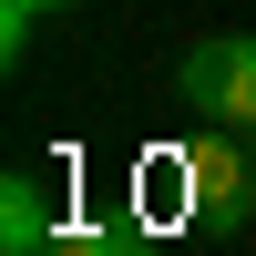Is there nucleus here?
Instances as JSON below:
<instances>
[{"instance_id": "1", "label": "nucleus", "mask_w": 256, "mask_h": 256, "mask_svg": "<svg viewBox=\"0 0 256 256\" xmlns=\"http://www.w3.org/2000/svg\"><path fill=\"white\" fill-rule=\"evenodd\" d=\"M174 92H184V113L246 134V123H256V31H216V41H195V52L174 62Z\"/></svg>"}, {"instance_id": "2", "label": "nucleus", "mask_w": 256, "mask_h": 256, "mask_svg": "<svg viewBox=\"0 0 256 256\" xmlns=\"http://www.w3.org/2000/svg\"><path fill=\"white\" fill-rule=\"evenodd\" d=\"M184 205H195L205 226H226L236 216V195H246V164H236V144H226V123H205V144H184Z\"/></svg>"}, {"instance_id": "3", "label": "nucleus", "mask_w": 256, "mask_h": 256, "mask_svg": "<svg viewBox=\"0 0 256 256\" xmlns=\"http://www.w3.org/2000/svg\"><path fill=\"white\" fill-rule=\"evenodd\" d=\"M62 236V216H52V184L31 174V164H10L0 174V256H41Z\"/></svg>"}, {"instance_id": "4", "label": "nucleus", "mask_w": 256, "mask_h": 256, "mask_svg": "<svg viewBox=\"0 0 256 256\" xmlns=\"http://www.w3.org/2000/svg\"><path fill=\"white\" fill-rule=\"evenodd\" d=\"M41 256H154V236H144L134 216H102V226H62Z\"/></svg>"}, {"instance_id": "5", "label": "nucleus", "mask_w": 256, "mask_h": 256, "mask_svg": "<svg viewBox=\"0 0 256 256\" xmlns=\"http://www.w3.org/2000/svg\"><path fill=\"white\" fill-rule=\"evenodd\" d=\"M31 31H41L31 0H0V62H31Z\"/></svg>"}, {"instance_id": "6", "label": "nucleus", "mask_w": 256, "mask_h": 256, "mask_svg": "<svg viewBox=\"0 0 256 256\" xmlns=\"http://www.w3.org/2000/svg\"><path fill=\"white\" fill-rule=\"evenodd\" d=\"M31 10H41V20H52V10H82V0H31Z\"/></svg>"}]
</instances>
